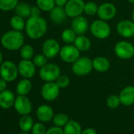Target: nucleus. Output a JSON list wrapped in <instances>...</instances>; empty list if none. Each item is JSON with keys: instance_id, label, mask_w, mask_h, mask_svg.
I'll list each match as a JSON object with an SVG mask.
<instances>
[{"instance_id": "412c9836", "label": "nucleus", "mask_w": 134, "mask_h": 134, "mask_svg": "<svg viewBox=\"0 0 134 134\" xmlns=\"http://www.w3.org/2000/svg\"><path fill=\"white\" fill-rule=\"evenodd\" d=\"M68 18L65 14L64 7H60L55 6L51 11H50V18L51 20L57 25H61L66 21V18Z\"/></svg>"}, {"instance_id": "6e6552de", "label": "nucleus", "mask_w": 134, "mask_h": 134, "mask_svg": "<svg viewBox=\"0 0 134 134\" xmlns=\"http://www.w3.org/2000/svg\"><path fill=\"white\" fill-rule=\"evenodd\" d=\"M80 52L81 51L74 45L67 44L61 47L59 57L64 62L73 64L81 57Z\"/></svg>"}, {"instance_id": "20e7f679", "label": "nucleus", "mask_w": 134, "mask_h": 134, "mask_svg": "<svg viewBox=\"0 0 134 134\" xmlns=\"http://www.w3.org/2000/svg\"><path fill=\"white\" fill-rule=\"evenodd\" d=\"M93 70L92 60L87 56L80 57L72 64V71L78 77H84L89 74Z\"/></svg>"}, {"instance_id": "4be33fe9", "label": "nucleus", "mask_w": 134, "mask_h": 134, "mask_svg": "<svg viewBox=\"0 0 134 134\" xmlns=\"http://www.w3.org/2000/svg\"><path fill=\"white\" fill-rule=\"evenodd\" d=\"M74 45L81 51V52H86L88 51L92 46V42L88 37L85 35H79L77 36Z\"/></svg>"}, {"instance_id": "423d86ee", "label": "nucleus", "mask_w": 134, "mask_h": 134, "mask_svg": "<svg viewBox=\"0 0 134 134\" xmlns=\"http://www.w3.org/2000/svg\"><path fill=\"white\" fill-rule=\"evenodd\" d=\"M18 74V65L12 61H4L0 65V77L7 82L15 81Z\"/></svg>"}, {"instance_id": "a18cd8bd", "label": "nucleus", "mask_w": 134, "mask_h": 134, "mask_svg": "<svg viewBox=\"0 0 134 134\" xmlns=\"http://www.w3.org/2000/svg\"><path fill=\"white\" fill-rule=\"evenodd\" d=\"M127 2H129V3H132V4H134V0H126Z\"/></svg>"}, {"instance_id": "9b49d317", "label": "nucleus", "mask_w": 134, "mask_h": 134, "mask_svg": "<svg viewBox=\"0 0 134 134\" xmlns=\"http://www.w3.org/2000/svg\"><path fill=\"white\" fill-rule=\"evenodd\" d=\"M14 107L17 113L22 115L29 114L32 110V103L26 96L18 95L14 101Z\"/></svg>"}, {"instance_id": "c03bdc74", "label": "nucleus", "mask_w": 134, "mask_h": 134, "mask_svg": "<svg viewBox=\"0 0 134 134\" xmlns=\"http://www.w3.org/2000/svg\"><path fill=\"white\" fill-rule=\"evenodd\" d=\"M132 21L134 22V10H133V11L132 13Z\"/></svg>"}, {"instance_id": "f3484780", "label": "nucleus", "mask_w": 134, "mask_h": 134, "mask_svg": "<svg viewBox=\"0 0 134 134\" xmlns=\"http://www.w3.org/2000/svg\"><path fill=\"white\" fill-rule=\"evenodd\" d=\"M54 116L53 108L47 104H42L36 110V117L41 122H48Z\"/></svg>"}, {"instance_id": "4468645a", "label": "nucleus", "mask_w": 134, "mask_h": 134, "mask_svg": "<svg viewBox=\"0 0 134 134\" xmlns=\"http://www.w3.org/2000/svg\"><path fill=\"white\" fill-rule=\"evenodd\" d=\"M117 14V8L111 3H103L98 7L97 16L99 19L109 21Z\"/></svg>"}, {"instance_id": "f257e3e1", "label": "nucleus", "mask_w": 134, "mask_h": 134, "mask_svg": "<svg viewBox=\"0 0 134 134\" xmlns=\"http://www.w3.org/2000/svg\"><path fill=\"white\" fill-rule=\"evenodd\" d=\"M25 32L32 40L42 38L47 31V23L41 16L29 17L26 21Z\"/></svg>"}, {"instance_id": "e433bc0d", "label": "nucleus", "mask_w": 134, "mask_h": 134, "mask_svg": "<svg viewBox=\"0 0 134 134\" xmlns=\"http://www.w3.org/2000/svg\"><path fill=\"white\" fill-rule=\"evenodd\" d=\"M31 131L32 134H46L47 129L43 122H36L34 123Z\"/></svg>"}, {"instance_id": "dca6fc26", "label": "nucleus", "mask_w": 134, "mask_h": 134, "mask_svg": "<svg viewBox=\"0 0 134 134\" xmlns=\"http://www.w3.org/2000/svg\"><path fill=\"white\" fill-rule=\"evenodd\" d=\"M89 24L88 19L85 16H78L73 18L71 22V29L76 32L77 36L85 35L89 29Z\"/></svg>"}, {"instance_id": "c756f323", "label": "nucleus", "mask_w": 134, "mask_h": 134, "mask_svg": "<svg viewBox=\"0 0 134 134\" xmlns=\"http://www.w3.org/2000/svg\"><path fill=\"white\" fill-rule=\"evenodd\" d=\"M36 6L41 11L50 12L56 5L54 0H36Z\"/></svg>"}, {"instance_id": "ddd939ff", "label": "nucleus", "mask_w": 134, "mask_h": 134, "mask_svg": "<svg viewBox=\"0 0 134 134\" xmlns=\"http://www.w3.org/2000/svg\"><path fill=\"white\" fill-rule=\"evenodd\" d=\"M36 66L34 65L33 62L28 59H22L18 65L19 74L23 78L27 79H31L35 76L36 72Z\"/></svg>"}, {"instance_id": "58836bf2", "label": "nucleus", "mask_w": 134, "mask_h": 134, "mask_svg": "<svg viewBox=\"0 0 134 134\" xmlns=\"http://www.w3.org/2000/svg\"><path fill=\"white\" fill-rule=\"evenodd\" d=\"M40 11L41 10L37 7V6H35V7H31V16L32 17H37V16H40Z\"/></svg>"}, {"instance_id": "c85d7f7f", "label": "nucleus", "mask_w": 134, "mask_h": 134, "mask_svg": "<svg viewBox=\"0 0 134 134\" xmlns=\"http://www.w3.org/2000/svg\"><path fill=\"white\" fill-rule=\"evenodd\" d=\"M18 0H0V10L4 12L15 10L18 5Z\"/></svg>"}, {"instance_id": "a878e982", "label": "nucleus", "mask_w": 134, "mask_h": 134, "mask_svg": "<svg viewBox=\"0 0 134 134\" xmlns=\"http://www.w3.org/2000/svg\"><path fill=\"white\" fill-rule=\"evenodd\" d=\"M10 26L14 30L17 31H22L23 29H25V25L26 21H25V18L19 16V15H14L13 16L10 20Z\"/></svg>"}, {"instance_id": "ea45409f", "label": "nucleus", "mask_w": 134, "mask_h": 134, "mask_svg": "<svg viewBox=\"0 0 134 134\" xmlns=\"http://www.w3.org/2000/svg\"><path fill=\"white\" fill-rule=\"evenodd\" d=\"M7 88V81H6L2 77H0V92L6 90Z\"/></svg>"}, {"instance_id": "9d476101", "label": "nucleus", "mask_w": 134, "mask_h": 134, "mask_svg": "<svg viewBox=\"0 0 134 134\" xmlns=\"http://www.w3.org/2000/svg\"><path fill=\"white\" fill-rule=\"evenodd\" d=\"M41 96L43 99L48 102L55 100L60 93V88L55 83V81L46 82L43 85L40 91Z\"/></svg>"}, {"instance_id": "f03ea898", "label": "nucleus", "mask_w": 134, "mask_h": 134, "mask_svg": "<svg viewBox=\"0 0 134 134\" xmlns=\"http://www.w3.org/2000/svg\"><path fill=\"white\" fill-rule=\"evenodd\" d=\"M1 45L8 51L20 50L24 45L25 37L21 31L10 30L5 32L0 40Z\"/></svg>"}, {"instance_id": "2eb2a0df", "label": "nucleus", "mask_w": 134, "mask_h": 134, "mask_svg": "<svg viewBox=\"0 0 134 134\" xmlns=\"http://www.w3.org/2000/svg\"><path fill=\"white\" fill-rule=\"evenodd\" d=\"M116 31L123 38L134 36V22L132 20H121L116 25Z\"/></svg>"}, {"instance_id": "72a5a7b5", "label": "nucleus", "mask_w": 134, "mask_h": 134, "mask_svg": "<svg viewBox=\"0 0 134 134\" xmlns=\"http://www.w3.org/2000/svg\"><path fill=\"white\" fill-rule=\"evenodd\" d=\"M98 7H99V6L96 3L88 2L85 5L84 12L85 13V14H87L88 16H94V15L97 14Z\"/></svg>"}, {"instance_id": "39448f33", "label": "nucleus", "mask_w": 134, "mask_h": 134, "mask_svg": "<svg viewBox=\"0 0 134 134\" xmlns=\"http://www.w3.org/2000/svg\"><path fill=\"white\" fill-rule=\"evenodd\" d=\"M60 75V67L54 63H47L45 65L41 67L39 72L40 79L45 82L55 81Z\"/></svg>"}, {"instance_id": "1a4fd4ad", "label": "nucleus", "mask_w": 134, "mask_h": 134, "mask_svg": "<svg viewBox=\"0 0 134 134\" xmlns=\"http://www.w3.org/2000/svg\"><path fill=\"white\" fill-rule=\"evenodd\" d=\"M85 2L83 0H68L64 7V10L68 18H74L81 16L85 10Z\"/></svg>"}, {"instance_id": "37998d69", "label": "nucleus", "mask_w": 134, "mask_h": 134, "mask_svg": "<svg viewBox=\"0 0 134 134\" xmlns=\"http://www.w3.org/2000/svg\"><path fill=\"white\" fill-rule=\"evenodd\" d=\"M3 54H2V52L0 51V65H2V63H3Z\"/></svg>"}, {"instance_id": "7ed1b4c3", "label": "nucleus", "mask_w": 134, "mask_h": 134, "mask_svg": "<svg viewBox=\"0 0 134 134\" xmlns=\"http://www.w3.org/2000/svg\"><path fill=\"white\" fill-rule=\"evenodd\" d=\"M89 30L94 37L99 40H105L108 38L111 33V29L107 21L99 18L91 23Z\"/></svg>"}, {"instance_id": "a19ab883", "label": "nucleus", "mask_w": 134, "mask_h": 134, "mask_svg": "<svg viewBox=\"0 0 134 134\" xmlns=\"http://www.w3.org/2000/svg\"><path fill=\"white\" fill-rule=\"evenodd\" d=\"M81 134H97V132L93 128H87L82 130Z\"/></svg>"}, {"instance_id": "cd10ccee", "label": "nucleus", "mask_w": 134, "mask_h": 134, "mask_svg": "<svg viewBox=\"0 0 134 134\" xmlns=\"http://www.w3.org/2000/svg\"><path fill=\"white\" fill-rule=\"evenodd\" d=\"M77 35L72 29H65L62 32L61 38L64 43L66 44H71L74 43Z\"/></svg>"}, {"instance_id": "aec40b11", "label": "nucleus", "mask_w": 134, "mask_h": 134, "mask_svg": "<svg viewBox=\"0 0 134 134\" xmlns=\"http://www.w3.org/2000/svg\"><path fill=\"white\" fill-rule=\"evenodd\" d=\"M93 69L99 73H105L109 70L110 62L104 56H97L92 59Z\"/></svg>"}, {"instance_id": "393cba45", "label": "nucleus", "mask_w": 134, "mask_h": 134, "mask_svg": "<svg viewBox=\"0 0 134 134\" xmlns=\"http://www.w3.org/2000/svg\"><path fill=\"white\" fill-rule=\"evenodd\" d=\"M64 134H81L82 128L79 122L76 121H69L64 126Z\"/></svg>"}, {"instance_id": "49530a36", "label": "nucleus", "mask_w": 134, "mask_h": 134, "mask_svg": "<svg viewBox=\"0 0 134 134\" xmlns=\"http://www.w3.org/2000/svg\"><path fill=\"white\" fill-rule=\"evenodd\" d=\"M19 134H29L28 132H21V133H19Z\"/></svg>"}, {"instance_id": "473e14b6", "label": "nucleus", "mask_w": 134, "mask_h": 134, "mask_svg": "<svg viewBox=\"0 0 134 134\" xmlns=\"http://www.w3.org/2000/svg\"><path fill=\"white\" fill-rule=\"evenodd\" d=\"M106 103L107 106L110 109H116L120 106V104H121L119 96H118L116 95H111L108 96L106 100Z\"/></svg>"}, {"instance_id": "0eeeda50", "label": "nucleus", "mask_w": 134, "mask_h": 134, "mask_svg": "<svg viewBox=\"0 0 134 134\" xmlns=\"http://www.w3.org/2000/svg\"><path fill=\"white\" fill-rule=\"evenodd\" d=\"M114 51L121 59H130L134 56V46L127 40H120L114 45Z\"/></svg>"}, {"instance_id": "f8f14e48", "label": "nucleus", "mask_w": 134, "mask_h": 134, "mask_svg": "<svg viewBox=\"0 0 134 134\" xmlns=\"http://www.w3.org/2000/svg\"><path fill=\"white\" fill-rule=\"evenodd\" d=\"M60 44L55 39H47L42 45V52L47 58H54L59 54Z\"/></svg>"}, {"instance_id": "5701e85b", "label": "nucleus", "mask_w": 134, "mask_h": 134, "mask_svg": "<svg viewBox=\"0 0 134 134\" xmlns=\"http://www.w3.org/2000/svg\"><path fill=\"white\" fill-rule=\"evenodd\" d=\"M32 88V84L30 79L23 78L21 80L17 86H16V92L20 96H27Z\"/></svg>"}, {"instance_id": "c9c22d12", "label": "nucleus", "mask_w": 134, "mask_h": 134, "mask_svg": "<svg viewBox=\"0 0 134 134\" xmlns=\"http://www.w3.org/2000/svg\"><path fill=\"white\" fill-rule=\"evenodd\" d=\"M55 83L57 84V85L59 87L60 89L65 88L69 86V85L70 83V79L66 75H60L58 77V79L55 81Z\"/></svg>"}, {"instance_id": "a211bd4d", "label": "nucleus", "mask_w": 134, "mask_h": 134, "mask_svg": "<svg viewBox=\"0 0 134 134\" xmlns=\"http://www.w3.org/2000/svg\"><path fill=\"white\" fill-rule=\"evenodd\" d=\"M15 96L12 91L6 89L0 92V107L7 110L14 107L15 101Z\"/></svg>"}, {"instance_id": "b1692460", "label": "nucleus", "mask_w": 134, "mask_h": 134, "mask_svg": "<svg viewBox=\"0 0 134 134\" xmlns=\"http://www.w3.org/2000/svg\"><path fill=\"white\" fill-rule=\"evenodd\" d=\"M33 125H34V121L32 118L29 116V114L22 115L18 123L20 129L25 132H29V131H31L33 127Z\"/></svg>"}, {"instance_id": "6ab92c4d", "label": "nucleus", "mask_w": 134, "mask_h": 134, "mask_svg": "<svg viewBox=\"0 0 134 134\" xmlns=\"http://www.w3.org/2000/svg\"><path fill=\"white\" fill-rule=\"evenodd\" d=\"M121 103L125 107L131 106L134 103V86L125 87L119 94Z\"/></svg>"}, {"instance_id": "79ce46f5", "label": "nucleus", "mask_w": 134, "mask_h": 134, "mask_svg": "<svg viewBox=\"0 0 134 134\" xmlns=\"http://www.w3.org/2000/svg\"><path fill=\"white\" fill-rule=\"evenodd\" d=\"M67 2H68V0H54L55 5L60 7H64L67 3Z\"/></svg>"}, {"instance_id": "2f4dec72", "label": "nucleus", "mask_w": 134, "mask_h": 134, "mask_svg": "<svg viewBox=\"0 0 134 134\" xmlns=\"http://www.w3.org/2000/svg\"><path fill=\"white\" fill-rule=\"evenodd\" d=\"M69 121H70L69 117L63 113H58L53 118V122L54 125H57L59 127H64L69 122Z\"/></svg>"}, {"instance_id": "4c0bfd02", "label": "nucleus", "mask_w": 134, "mask_h": 134, "mask_svg": "<svg viewBox=\"0 0 134 134\" xmlns=\"http://www.w3.org/2000/svg\"><path fill=\"white\" fill-rule=\"evenodd\" d=\"M46 134H64V130L62 129V127L54 125L47 129Z\"/></svg>"}, {"instance_id": "f704fd0d", "label": "nucleus", "mask_w": 134, "mask_h": 134, "mask_svg": "<svg viewBox=\"0 0 134 134\" xmlns=\"http://www.w3.org/2000/svg\"><path fill=\"white\" fill-rule=\"evenodd\" d=\"M47 58L43 54H38L32 58V62L36 67L41 68L47 63Z\"/></svg>"}, {"instance_id": "7c9ffc66", "label": "nucleus", "mask_w": 134, "mask_h": 134, "mask_svg": "<svg viewBox=\"0 0 134 134\" xmlns=\"http://www.w3.org/2000/svg\"><path fill=\"white\" fill-rule=\"evenodd\" d=\"M20 55L22 59L31 60L34 57V49L30 44H24L20 49Z\"/></svg>"}, {"instance_id": "bb28decb", "label": "nucleus", "mask_w": 134, "mask_h": 134, "mask_svg": "<svg viewBox=\"0 0 134 134\" xmlns=\"http://www.w3.org/2000/svg\"><path fill=\"white\" fill-rule=\"evenodd\" d=\"M31 6L25 3H20L15 8V13L24 18H29L31 17Z\"/></svg>"}]
</instances>
